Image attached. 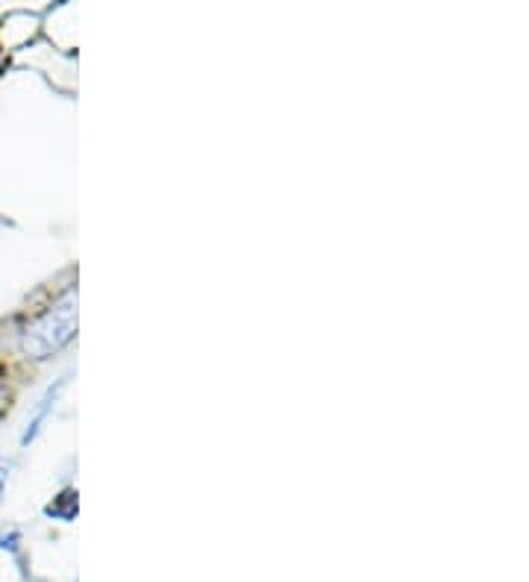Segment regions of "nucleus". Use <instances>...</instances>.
<instances>
[{"label":"nucleus","mask_w":529,"mask_h":582,"mask_svg":"<svg viewBox=\"0 0 529 582\" xmlns=\"http://www.w3.org/2000/svg\"><path fill=\"white\" fill-rule=\"evenodd\" d=\"M74 333H77V297H74V291H68L50 312H45L42 318H36L27 327L24 350L33 359H45L74 339Z\"/></svg>","instance_id":"f257e3e1"}]
</instances>
